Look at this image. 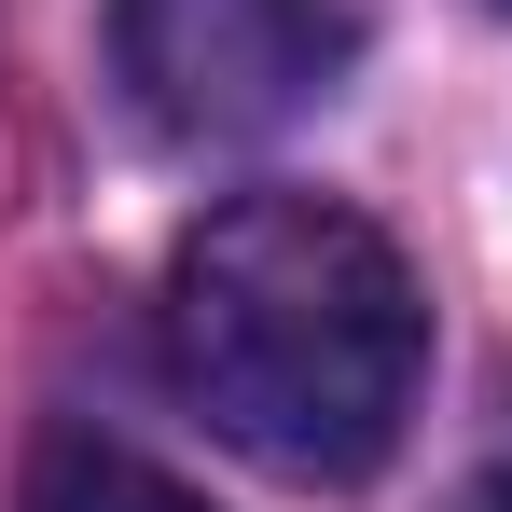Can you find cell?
Listing matches in <instances>:
<instances>
[{
	"instance_id": "cell-1",
	"label": "cell",
	"mask_w": 512,
	"mask_h": 512,
	"mask_svg": "<svg viewBox=\"0 0 512 512\" xmlns=\"http://www.w3.org/2000/svg\"><path fill=\"white\" fill-rule=\"evenodd\" d=\"M167 360L291 485H360L429 374V305L402 250L333 194H236L167 263Z\"/></svg>"
},
{
	"instance_id": "cell-2",
	"label": "cell",
	"mask_w": 512,
	"mask_h": 512,
	"mask_svg": "<svg viewBox=\"0 0 512 512\" xmlns=\"http://www.w3.org/2000/svg\"><path fill=\"white\" fill-rule=\"evenodd\" d=\"M111 70L167 139H263L346 70V0H111Z\"/></svg>"
},
{
	"instance_id": "cell-3",
	"label": "cell",
	"mask_w": 512,
	"mask_h": 512,
	"mask_svg": "<svg viewBox=\"0 0 512 512\" xmlns=\"http://www.w3.org/2000/svg\"><path fill=\"white\" fill-rule=\"evenodd\" d=\"M28 512H222V499L180 485L167 457L111 443V429H42L28 443Z\"/></svg>"
},
{
	"instance_id": "cell-4",
	"label": "cell",
	"mask_w": 512,
	"mask_h": 512,
	"mask_svg": "<svg viewBox=\"0 0 512 512\" xmlns=\"http://www.w3.org/2000/svg\"><path fill=\"white\" fill-rule=\"evenodd\" d=\"M499 14H512V0H499Z\"/></svg>"
}]
</instances>
